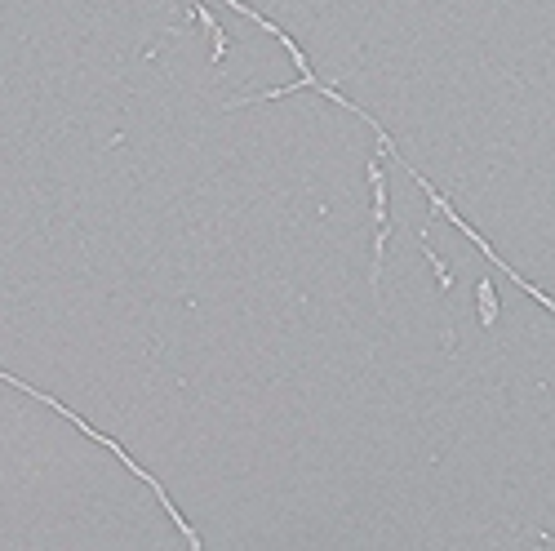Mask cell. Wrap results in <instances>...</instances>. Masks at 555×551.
Listing matches in <instances>:
<instances>
[{
    "mask_svg": "<svg viewBox=\"0 0 555 551\" xmlns=\"http://www.w3.org/2000/svg\"><path fill=\"white\" fill-rule=\"evenodd\" d=\"M476 298H480V325L493 329V325H498V294H493V280L489 276L476 285Z\"/></svg>",
    "mask_w": 555,
    "mask_h": 551,
    "instance_id": "cell-2",
    "label": "cell"
},
{
    "mask_svg": "<svg viewBox=\"0 0 555 551\" xmlns=\"http://www.w3.org/2000/svg\"><path fill=\"white\" fill-rule=\"evenodd\" d=\"M191 14H196V23H205V32L214 36V54H209V58H214V63H218V58L227 54V32H222V27L214 23V14H209L205 5H191Z\"/></svg>",
    "mask_w": 555,
    "mask_h": 551,
    "instance_id": "cell-3",
    "label": "cell"
},
{
    "mask_svg": "<svg viewBox=\"0 0 555 551\" xmlns=\"http://www.w3.org/2000/svg\"><path fill=\"white\" fill-rule=\"evenodd\" d=\"M369 187H373V289L382 285V249L391 236V214H387V169L382 156L369 160Z\"/></svg>",
    "mask_w": 555,
    "mask_h": 551,
    "instance_id": "cell-1",
    "label": "cell"
},
{
    "mask_svg": "<svg viewBox=\"0 0 555 551\" xmlns=\"http://www.w3.org/2000/svg\"><path fill=\"white\" fill-rule=\"evenodd\" d=\"M422 254H427V263L436 267V280H440V289H453V272H449V267H444V258H440L431 245H427V240H422Z\"/></svg>",
    "mask_w": 555,
    "mask_h": 551,
    "instance_id": "cell-4",
    "label": "cell"
}]
</instances>
